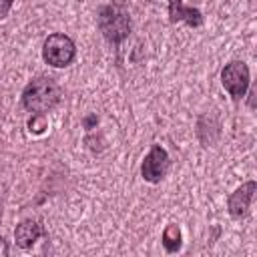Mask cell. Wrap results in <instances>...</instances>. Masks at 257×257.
Instances as JSON below:
<instances>
[{
  "label": "cell",
  "instance_id": "obj_11",
  "mask_svg": "<svg viewBox=\"0 0 257 257\" xmlns=\"http://www.w3.org/2000/svg\"><path fill=\"white\" fill-rule=\"evenodd\" d=\"M12 4H14V0H0V20L8 16V12H10Z\"/></svg>",
  "mask_w": 257,
  "mask_h": 257
},
{
  "label": "cell",
  "instance_id": "obj_3",
  "mask_svg": "<svg viewBox=\"0 0 257 257\" xmlns=\"http://www.w3.org/2000/svg\"><path fill=\"white\" fill-rule=\"evenodd\" d=\"M74 56H76V46L70 36H66L62 32H54L44 40L42 58L46 64H50L54 68H64V66L72 64Z\"/></svg>",
  "mask_w": 257,
  "mask_h": 257
},
{
  "label": "cell",
  "instance_id": "obj_10",
  "mask_svg": "<svg viewBox=\"0 0 257 257\" xmlns=\"http://www.w3.org/2000/svg\"><path fill=\"white\" fill-rule=\"evenodd\" d=\"M28 126H30V131H34V133H42L44 128H46V118H44V114H32V118H30V122H28Z\"/></svg>",
  "mask_w": 257,
  "mask_h": 257
},
{
  "label": "cell",
  "instance_id": "obj_8",
  "mask_svg": "<svg viewBox=\"0 0 257 257\" xmlns=\"http://www.w3.org/2000/svg\"><path fill=\"white\" fill-rule=\"evenodd\" d=\"M169 16H171V22H187L189 26H201L203 24V14L197 8L185 6L183 0H171L169 2Z\"/></svg>",
  "mask_w": 257,
  "mask_h": 257
},
{
  "label": "cell",
  "instance_id": "obj_7",
  "mask_svg": "<svg viewBox=\"0 0 257 257\" xmlns=\"http://www.w3.org/2000/svg\"><path fill=\"white\" fill-rule=\"evenodd\" d=\"M44 235V229L38 221L34 219H26L22 223L16 225L14 229V239H16V245L22 247V249H30L40 237Z\"/></svg>",
  "mask_w": 257,
  "mask_h": 257
},
{
  "label": "cell",
  "instance_id": "obj_4",
  "mask_svg": "<svg viewBox=\"0 0 257 257\" xmlns=\"http://www.w3.org/2000/svg\"><path fill=\"white\" fill-rule=\"evenodd\" d=\"M249 66L243 60H231L229 64H225V68L221 70V84L223 88L235 98H243L247 88H249Z\"/></svg>",
  "mask_w": 257,
  "mask_h": 257
},
{
  "label": "cell",
  "instance_id": "obj_12",
  "mask_svg": "<svg viewBox=\"0 0 257 257\" xmlns=\"http://www.w3.org/2000/svg\"><path fill=\"white\" fill-rule=\"evenodd\" d=\"M4 255H8V245H6V241L0 237V257H4Z\"/></svg>",
  "mask_w": 257,
  "mask_h": 257
},
{
  "label": "cell",
  "instance_id": "obj_9",
  "mask_svg": "<svg viewBox=\"0 0 257 257\" xmlns=\"http://www.w3.org/2000/svg\"><path fill=\"white\" fill-rule=\"evenodd\" d=\"M181 243H183V237H181V229L177 225H167L165 231H163V247L167 253H177L181 249Z\"/></svg>",
  "mask_w": 257,
  "mask_h": 257
},
{
  "label": "cell",
  "instance_id": "obj_1",
  "mask_svg": "<svg viewBox=\"0 0 257 257\" xmlns=\"http://www.w3.org/2000/svg\"><path fill=\"white\" fill-rule=\"evenodd\" d=\"M60 86L48 78V76H38L26 84L22 90V106L30 112L44 114L52 110L60 102Z\"/></svg>",
  "mask_w": 257,
  "mask_h": 257
},
{
  "label": "cell",
  "instance_id": "obj_5",
  "mask_svg": "<svg viewBox=\"0 0 257 257\" xmlns=\"http://www.w3.org/2000/svg\"><path fill=\"white\" fill-rule=\"evenodd\" d=\"M169 153L161 145H153L141 165V175L147 183H159L169 171Z\"/></svg>",
  "mask_w": 257,
  "mask_h": 257
},
{
  "label": "cell",
  "instance_id": "obj_6",
  "mask_svg": "<svg viewBox=\"0 0 257 257\" xmlns=\"http://www.w3.org/2000/svg\"><path fill=\"white\" fill-rule=\"evenodd\" d=\"M255 191H257L255 181H247V183L241 185L235 193L229 195V199H227V209H229V215H231L233 219H243V217L249 213V207H251V203H253Z\"/></svg>",
  "mask_w": 257,
  "mask_h": 257
},
{
  "label": "cell",
  "instance_id": "obj_2",
  "mask_svg": "<svg viewBox=\"0 0 257 257\" xmlns=\"http://www.w3.org/2000/svg\"><path fill=\"white\" fill-rule=\"evenodd\" d=\"M98 30L110 44H120L128 32H131V16L126 8L118 2H110L100 6L98 16H96Z\"/></svg>",
  "mask_w": 257,
  "mask_h": 257
}]
</instances>
